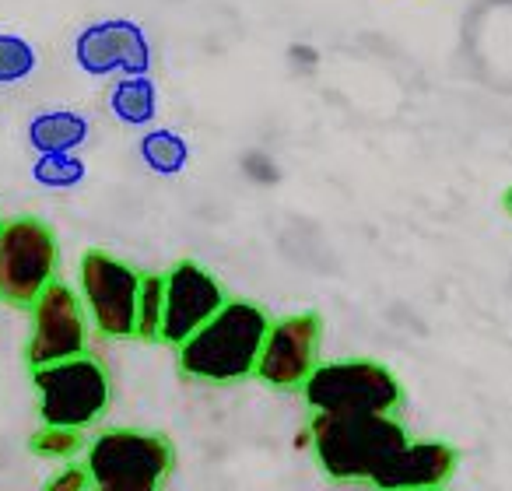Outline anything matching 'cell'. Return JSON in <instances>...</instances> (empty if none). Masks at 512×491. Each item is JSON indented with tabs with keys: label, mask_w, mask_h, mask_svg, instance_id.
<instances>
[{
	"label": "cell",
	"mask_w": 512,
	"mask_h": 491,
	"mask_svg": "<svg viewBox=\"0 0 512 491\" xmlns=\"http://www.w3.org/2000/svg\"><path fill=\"white\" fill-rule=\"evenodd\" d=\"M271 320L256 302L228 299L211 323L179 344V369L200 383H239L256 376Z\"/></svg>",
	"instance_id": "cell-1"
},
{
	"label": "cell",
	"mask_w": 512,
	"mask_h": 491,
	"mask_svg": "<svg viewBox=\"0 0 512 491\" xmlns=\"http://www.w3.org/2000/svg\"><path fill=\"white\" fill-rule=\"evenodd\" d=\"M309 439H313V453L327 470V477L344 484H372L383 463L411 442L393 414H351V418L313 414Z\"/></svg>",
	"instance_id": "cell-2"
},
{
	"label": "cell",
	"mask_w": 512,
	"mask_h": 491,
	"mask_svg": "<svg viewBox=\"0 0 512 491\" xmlns=\"http://www.w3.org/2000/svg\"><path fill=\"white\" fill-rule=\"evenodd\" d=\"M306 404L313 414H393L404 400L400 379L372 358H341V362H320L309 383L302 386Z\"/></svg>",
	"instance_id": "cell-3"
},
{
	"label": "cell",
	"mask_w": 512,
	"mask_h": 491,
	"mask_svg": "<svg viewBox=\"0 0 512 491\" xmlns=\"http://www.w3.org/2000/svg\"><path fill=\"white\" fill-rule=\"evenodd\" d=\"M172 442L155 432L116 428L88 446L92 491H158L172 470Z\"/></svg>",
	"instance_id": "cell-4"
},
{
	"label": "cell",
	"mask_w": 512,
	"mask_h": 491,
	"mask_svg": "<svg viewBox=\"0 0 512 491\" xmlns=\"http://www.w3.org/2000/svg\"><path fill=\"white\" fill-rule=\"evenodd\" d=\"M39 393V418L53 428H88L109 407V376L95 358H67L57 365L32 369Z\"/></svg>",
	"instance_id": "cell-5"
},
{
	"label": "cell",
	"mask_w": 512,
	"mask_h": 491,
	"mask_svg": "<svg viewBox=\"0 0 512 491\" xmlns=\"http://www.w3.org/2000/svg\"><path fill=\"white\" fill-rule=\"evenodd\" d=\"M57 239L36 218H15L0 225V299L11 306H36L53 285Z\"/></svg>",
	"instance_id": "cell-6"
},
{
	"label": "cell",
	"mask_w": 512,
	"mask_h": 491,
	"mask_svg": "<svg viewBox=\"0 0 512 491\" xmlns=\"http://www.w3.org/2000/svg\"><path fill=\"white\" fill-rule=\"evenodd\" d=\"M137 292H141V274L113 253L88 250L81 257V295L102 337L123 341L137 334Z\"/></svg>",
	"instance_id": "cell-7"
},
{
	"label": "cell",
	"mask_w": 512,
	"mask_h": 491,
	"mask_svg": "<svg viewBox=\"0 0 512 491\" xmlns=\"http://www.w3.org/2000/svg\"><path fill=\"white\" fill-rule=\"evenodd\" d=\"M85 348V302L78 299L71 285L53 281L32 306V337L25 344V362H29V369H43V365H57L67 358H81Z\"/></svg>",
	"instance_id": "cell-8"
},
{
	"label": "cell",
	"mask_w": 512,
	"mask_h": 491,
	"mask_svg": "<svg viewBox=\"0 0 512 491\" xmlns=\"http://www.w3.org/2000/svg\"><path fill=\"white\" fill-rule=\"evenodd\" d=\"M323 320L316 313H295L271 323L264 351L256 358V379L278 390H302L320 365Z\"/></svg>",
	"instance_id": "cell-9"
},
{
	"label": "cell",
	"mask_w": 512,
	"mask_h": 491,
	"mask_svg": "<svg viewBox=\"0 0 512 491\" xmlns=\"http://www.w3.org/2000/svg\"><path fill=\"white\" fill-rule=\"evenodd\" d=\"M74 60L92 78L123 74V78H144L151 67V46L144 29L130 18H106L74 39Z\"/></svg>",
	"instance_id": "cell-10"
},
{
	"label": "cell",
	"mask_w": 512,
	"mask_h": 491,
	"mask_svg": "<svg viewBox=\"0 0 512 491\" xmlns=\"http://www.w3.org/2000/svg\"><path fill=\"white\" fill-rule=\"evenodd\" d=\"M225 292L221 285L204 271V267L176 264L165 274V316H162V341L169 344H186L197 334L204 323H211L218 316V309L225 306Z\"/></svg>",
	"instance_id": "cell-11"
},
{
	"label": "cell",
	"mask_w": 512,
	"mask_h": 491,
	"mask_svg": "<svg viewBox=\"0 0 512 491\" xmlns=\"http://www.w3.org/2000/svg\"><path fill=\"white\" fill-rule=\"evenodd\" d=\"M456 470V449L439 439L407 442L397 456L383 463L372 488L376 491H432L453 477Z\"/></svg>",
	"instance_id": "cell-12"
},
{
	"label": "cell",
	"mask_w": 512,
	"mask_h": 491,
	"mask_svg": "<svg viewBox=\"0 0 512 491\" xmlns=\"http://www.w3.org/2000/svg\"><path fill=\"white\" fill-rule=\"evenodd\" d=\"M29 141L39 155H60V151H78L88 141V120L71 109H50L29 123Z\"/></svg>",
	"instance_id": "cell-13"
},
{
	"label": "cell",
	"mask_w": 512,
	"mask_h": 491,
	"mask_svg": "<svg viewBox=\"0 0 512 491\" xmlns=\"http://www.w3.org/2000/svg\"><path fill=\"white\" fill-rule=\"evenodd\" d=\"M109 106H113L116 120L127 123V127H148L158 116V92L148 81V74L144 78H123L116 81Z\"/></svg>",
	"instance_id": "cell-14"
},
{
	"label": "cell",
	"mask_w": 512,
	"mask_h": 491,
	"mask_svg": "<svg viewBox=\"0 0 512 491\" xmlns=\"http://www.w3.org/2000/svg\"><path fill=\"white\" fill-rule=\"evenodd\" d=\"M141 158L158 176H176L190 162V148L176 130H148L141 137Z\"/></svg>",
	"instance_id": "cell-15"
},
{
	"label": "cell",
	"mask_w": 512,
	"mask_h": 491,
	"mask_svg": "<svg viewBox=\"0 0 512 491\" xmlns=\"http://www.w3.org/2000/svg\"><path fill=\"white\" fill-rule=\"evenodd\" d=\"M165 316V274H144L137 292V334L144 341H162Z\"/></svg>",
	"instance_id": "cell-16"
},
{
	"label": "cell",
	"mask_w": 512,
	"mask_h": 491,
	"mask_svg": "<svg viewBox=\"0 0 512 491\" xmlns=\"http://www.w3.org/2000/svg\"><path fill=\"white\" fill-rule=\"evenodd\" d=\"M88 165L81 162L74 151H60V155H39L32 165V179L39 186H50V190H71L85 179Z\"/></svg>",
	"instance_id": "cell-17"
},
{
	"label": "cell",
	"mask_w": 512,
	"mask_h": 491,
	"mask_svg": "<svg viewBox=\"0 0 512 491\" xmlns=\"http://www.w3.org/2000/svg\"><path fill=\"white\" fill-rule=\"evenodd\" d=\"M39 57L36 46L25 43L22 36H11V32H0V85H15L25 81L36 71Z\"/></svg>",
	"instance_id": "cell-18"
},
{
	"label": "cell",
	"mask_w": 512,
	"mask_h": 491,
	"mask_svg": "<svg viewBox=\"0 0 512 491\" xmlns=\"http://www.w3.org/2000/svg\"><path fill=\"white\" fill-rule=\"evenodd\" d=\"M32 453L36 456H46V460H71L81 446H85V435L78 428H53V425H43L36 435H32Z\"/></svg>",
	"instance_id": "cell-19"
},
{
	"label": "cell",
	"mask_w": 512,
	"mask_h": 491,
	"mask_svg": "<svg viewBox=\"0 0 512 491\" xmlns=\"http://www.w3.org/2000/svg\"><path fill=\"white\" fill-rule=\"evenodd\" d=\"M43 491H92L88 467H64L60 474H53L50 481H46Z\"/></svg>",
	"instance_id": "cell-20"
},
{
	"label": "cell",
	"mask_w": 512,
	"mask_h": 491,
	"mask_svg": "<svg viewBox=\"0 0 512 491\" xmlns=\"http://www.w3.org/2000/svg\"><path fill=\"white\" fill-rule=\"evenodd\" d=\"M242 165H246V176L256 179V183H278V165L267 155H260V151H249V155L242 158Z\"/></svg>",
	"instance_id": "cell-21"
},
{
	"label": "cell",
	"mask_w": 512,
	"mask_h": 491,
	"mask_svg": "<svg viewBox=\"0 0 512 491\" xmlns=\"http://www.w3.org/2000/svg\"><path fill=\"white\" fill-rule=\"evenodd\" d=\"M295 60H299L302 67H313L316 64V50H309V46H295Z\"/></svg>",
	"instance_id": "cell-22"
},
{
	"label": "cell",
	"mask_w": 512,
	"mask_h": 491,
	"mask_svg": "<svg viewBox=\"0 0 512 491\" xmlns=\"http://www.w3.org/2000/svg\"><path fill=\"white\" fill-rule=\"evenodd\" d=\"M502 207H505V211H509V214H512V186H509V190H505V193H502Z\"/></svg>",
	"instance_id": "cell-23"
},
{
	"label": "cell",
	"mask_w": 512,
	"mask_h": 491,
	"mask_svg": "<svg viewBox=\"0 0 512 491\" xmlns=\"http://www.w3.org/2000/svg\"><path fill=\"white\" fill-rule=\"evenodd\" d=\"M432 491H442V488H432Z\"/></svg>",
	"instance_id": "cell-24"
}]
</instances>
